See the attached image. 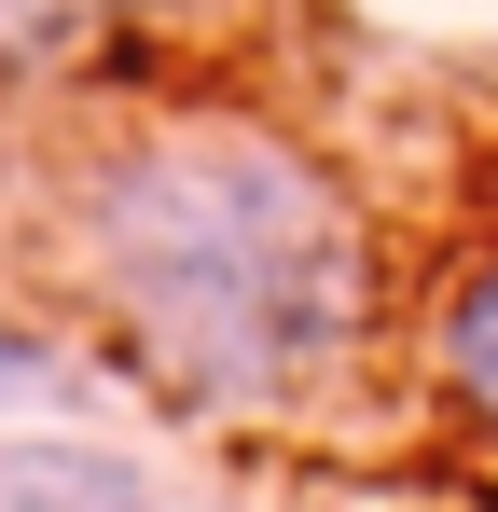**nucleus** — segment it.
Wrapping results in <instances>:
<instances>
[{"mask_svg":"<svg viewBox=\"0 0 498 512\" xmlns=\"http://www.w3.org/2000/svg\"><path fill=\"white\" fill-rule=\"evenodd\" d=\"M83 319L180 416H305L374 346V222L249 97H153L56 180Z\"/></svg>","mask_w":498,"mask_h":512,"instance_id":"nucleus-1","label":"nucleus"},{"mask_svg":"<svg viewBox=\"0 0 498 512\" xmlns=\"http://www.w3.org/2000/svg\"><path fill=\"white\" fill-rule=\"evenodd\" d=\"M415 360H429V402L498 443V250L443 263V291H429V319H415Z\"/></svg>","mask_w":498,"mask_h":512,"instance_id":"nucleus-2","label":"nucleus"},{"mask_svg":"<svg viewBox=\"0 0 498 512\" xmlns=\"http://www.w3.org/2000/svg\"><path fill=\"white\" fill-rule=\"evenodd\" d=\"M0 512H166V499L139 485V457L70 443V429H28V443H0Z\"/></svg>","mask_w":498,"mask_h":512,"instance_id":"nucleus-3","label":"nucleus"},{"mask_svg":"<svg viewBox=\"0 0 498 512\" xmlns=\"http://www.w3.org/2000/svg\"><path fill=\"white\" fill-rule=\"evenodd\" d=\"M139 28V0H0V84H70Z\"/></svg>","mask_w":498,"mask_h":512,"instance_id":"nucleus-4","label":"nucleus"},{"mask_svg":"<svg viewBox=\"0 0 498 512\" xmlns=\"http://www.w3.org/2000/svg\"><path fill=\"white\" fill-rule=\"evenodd\" d=\"M28 374H42V333H28V319H0V402H14Z\"/></svg>","mask_w":498,"mask_h":512,"instance_id":"nucleus-5","label":"nucleus"},{"mask_svg":"<svg viewBox=\"0 0 498 512\" xmlns=\"http://www.w3.org/2000/svg\"><path fill=\"white\" fill-rule=\"evenodd\" d=\"M139 14H166V0H139Z\"/></svg>","mask_w":498,"mask_h":512,"instance_id":"nucleus-6","label":"nucleus"}]
</instances>
